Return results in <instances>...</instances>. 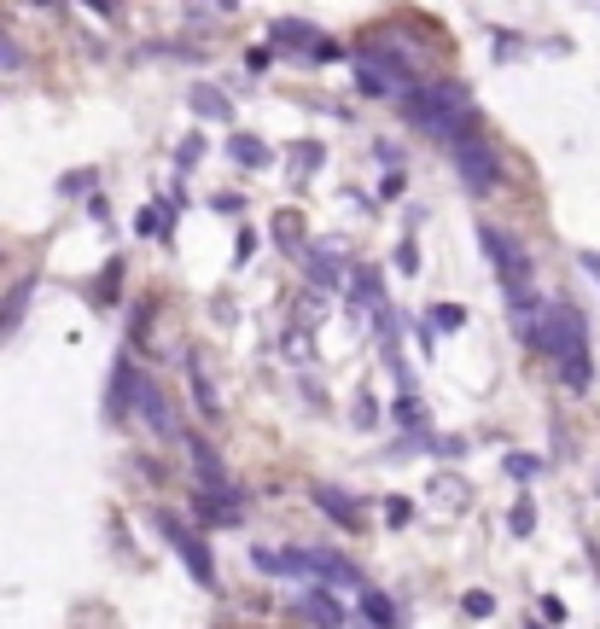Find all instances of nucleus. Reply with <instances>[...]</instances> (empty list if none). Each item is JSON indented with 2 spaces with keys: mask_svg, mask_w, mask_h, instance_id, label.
Masks as SVG:
<instances>
[{
  "mask_svg": "<svg viewBox=\"0 0 600 629\" xmlns=\"http://www.w3.org/2000/svg\"><path fill=\"white\" fill-rule=\"evenodd\" d=\"M402 111H408V123H414V129H426L432 140H449V146H455L461 134L478 129V111H472L467 82H449V76L408 88V94H402Z\"/></svg>",
  "mask_w": 600,
  "mask_h": 629,
  "instance_id": "nucleus-1",
  "label": "nucleus"
},
{
  "mask_svg": "<svg viewBox=\"0 0 600 629\" xmlns=\"http://www.w3.org/2000/svg\"><path fill=\"white\" fill-rule=\"evenodd\" d=\"M542 356H554L560 379L571 391H589L595 362H589V327L577 315V303H548V321H542Z\"/></svg>",
  "mask_w": 600,
  "mask_h": 629,
  "instance_id": "nucleus-2",
  "label": "nucleus"
},
{
  "mask_svg": "<svg viewBox=\"0 0 600 629\" xmlns=\"http://www.w3.org/2000/svg\"><path fill=\"white\" fill-rule=\"evenodd\" d=\"M478 245L490 251V263H496V274H501V292H507V303H519V298H531V257L507 239L501 228H478Z\"/></svg>",
  "mask_w": 600,
  "mask_h": 629,
  "instance_id": "nucleus-3",
  "label": "nucleus"
},
{
  "mask_svg": "<svg viewBox=\"0 0 600 629\" xmlns=\"http://www.w3.org/2000/svg\"><path fill=\"white\" fill-rule=\"evenodd\" d=\"M449 152H455V164H461V181H467L472 193H496V187H501V158L490 152V140H484L478 129L461 134Z\"/></svg>",
  "mask_w": 600,
  "mask_h": 629,
  "instance_id": "nucleus-4",
  "label": "nucleus"
},
{
  "mask_svg": "<svg viewBox=\"0 0 600 629\" xmlns=\"http://www.w3.org/2000/svg\"><path fill=\"white\" fill-rule=\"evenodd\" d=\"M158 530L175 542V554H181V565L193 571V583H199V589H216V560H210V542H204V536H193V530L181 525L175 513H158Z\"/></svg>",
  "mask_w": 600,
  "mask_h": 629,
  "instance_id": "nucleus-5",
  "label": "nucleus"
},
{
  "mask_svg": "<svg viewBox=\"0 0 600 629\" xmlns=\"http://www.w3.org/2000/svg\"><path fill=\"white\" fill-rule=\"evenodd\" d=\"M187 461H193V478H199V496H216V501H245L228 484V466L216 455V443L210 437H187Z\"/></svg>",
  "mask_w": 600,
  "mask_h": 629,
  "instance_id": "nucleus-6",
  "label": "nucleus"
},
{
  "mask_svg": "<svg viewBox=\"0 0 600 629\" xmlns=\"http://www.w3.org/2000/svg\"><path fill=\"white\" fill-rule=\"evenodd\" d=\"M134 414L158 431V437H181V414H175V402L164 397V385H152V379H140V391H134Z\"/></svg>",
  "mask_w": 600,
  "mask_h": 629,
  "instance_id": "nucleus-7",
  "label": "nucleus"
},
{
  "mask_svg": "<svg viewBox=\"0 0 600 629\" xmlns=\"http://www.w3.org/2000/svg\"><path fill=\"white\" fill-rule=\"evenodd\" d=\"M303 554H309V583H344V589H362L367 595V577L344 554H333V548H303Z\"/></svg>",
  "mask_w": 600,
  "mask_h": 629,
  "instance_id": "nucleus-8",
  "label": "nucleus"
},
{
  "mask_svg": "<svg viewBox=\"0 0 600 629\" xmlns=\"http://www.w3.org/2000/svg\"><path fill=\"white\" fill-rule=\"evenodd\" d=\"M134 391H140V373H134V362L123 356V362L111 367V391H105V420H129V414H134Z\"/></svg>",
  "mask_w": 600,
  "mask_h": 629,
  "instance_id": "nucleus-9",
  "label": "nucleus"
},
{
  "mask_svg": "<svg viewBox=\"0 0 600 629\" xmlns=\"http://www.w3.org/2000/svg\"><path fill=\"white\" fill-rule=\"evenodd\" d=\"M315 507H321V513H327L338 530H350V536H356V530H367V513H362L350 496H344V490H333V484H327V490H315Z\"/></svg>",
  "mask_w": 600,
  "mask_h": 629,
  "instance_id": "nucleus-10",
  "label": "nucleus"
},
{
  "mask_svg": "<svg viewBox=\"0 0 600 629\" xmlns=\"http://www.w3.org/2000/svg\"><path fill=\"white\" fill-rule=\"evenodd\" d=\"M187 105L199 111L204 123H234V100H228L216 82H193V88H187Z\"/></svg>",
  "mask_w": 600,
  "mask_h": 629,
  "instance_id": "nucleus-11",
  "label": "nucleus"
},
{
  "mask_svg": "<svg viewBox=\"0 0 600 629\" xmlns=\"http://www.w3.org/2000/svg\"><path fill=\"white\" fill-rule=\"evenodd\" d=\"M303 612H309L321 629H338V624H344V612H338V600L327 595V583H309V589H303Z\"/></svg>",
  "mask_w": 600,
  "mask_h": 629,
  "instance_id": "nucleus-12",
  "label": "nucleus"
},
{
  "mask_svg": "<svg viewBox=\"0 0 600 629\" xmlns=\"http://www.w3.org/2000/svg\"><path fill=\"white\" fill-rule=\"evenodd\" d=\"M228 158L245 164V169H268V164H274V146L257 140V134H234V140H228Z\"/></svg>",
  "mask_w": 600,
  "mask_h": 629,
  "instance_id": "nucleus-13",
  "label": "nucleus"
},
{
  "mask_svg": "<svg viewBox=\"0 0 600 629\" xmlns=\"http://www.w3.org/2000/svg\"><path fill=\"white\" fill-rule=\"evenodd\" d=\"M187 379H193V402H199L204 420H216L222 414V397H216V385H210V373H204L199 356H187Z\"/></svg>",
  "mask_w": 600,
  "mask_h": 629,
  "instance_id": "nucleus-14",
  "label": "nucleus"
},
{
  "mask_svg": "<svg viewBox=\"0 0 600 629\" xmlns=\"http://www.w3.org/2000/svg\"><path fill=\"white\" fill-rule=\"evenodd\" d=\"M303 251H309V280H315V286H338V280H344L333 245H303Z\"/></svg>",
  "mask_w": 600,
  "mask_h": 629,
  "instance_id": "nucleus-15",
  "label": "nucleus"
},
{
  "mask_svg": "<svg viewBox=\"0 0 600 629\" xmlns=\"http://www.w3.org/2000/svg\"><path fill=\"white\" fill-rule=\"evenodd\" d=\"M315 41H321V35H315V24H303V18H280V24H274V47H303V53H309Z\"/></svg>",
  "mask_w": 600,
  "mask_h": 629,
  "instance_id": "nucleus-16",
  "label": "nucleus"
},
{
  "mask_svg": "<svg viewBox=\"0 0 600 629\" xmlns=\"http://www.w3.org/2000/svg\"><path fill=\"white\" fill-rule=\"evenodd\" d=\"M362 618H367L373 629H391V624H397V606H391V595L367 589V595H362Z\"/></svg>",
  "mask_w": 600,
  "mask_h": 629,
  "instance_id": "nucleus-17",
  "label": "nucleus"
},
{
  "mask_svg": "<svg viewBox=\"0 0 600 629\" xmlns=\"http://www.w3.org/2000/svg\"><path fill=\"white\" fill-rule=\"evenodd\" d=\"M164 204H140V216H134V233H140V239H158V233H164Z\"/></svg>",
  "mask_w": 600,
  "mask_h": 629,
  "instance_id": "nucleus-18",
  "label": "nucleus"
},
{
  "mask_svg": "<svg viewBox=\"0 0 600 629\" xmlns=\"http://www.w3.org/2000/svg\"><path fill=\"white\" fill-rule=\"evenodd\" d=\"M507 530H513V536H531V530H536V507H531V496L513 501V513H507Z\"/></svg>",
  "mask_w": 600,
  "mask_h": 629,
  "instance_id": "nucleus-19",
  "label": "nucleus"
},
{
  "mask_svg": "<svg viewBox=\"0 0 600 629\" xmlns=\"http://www.w3.org/2000/svg\"><path fill=\"white\" fill-rule=\"evenodd\" d=\"M274 239H280V245H303V222H298V210H280V216H274Z\"/></svg>",
  "mask_w": 600,
  "mask_h": 629,
  "instance_id": "nucleus-20",
  "label": "nucleus"
},
{
  "mask_svg": "<svg viewBox=\"0 0 600 629\" xmlns=\"http://www.w3.org/2000/svg\"><path fill=\"white\" fill-rule=\"evenodd\" d=\"M280 350H286V362H292V367L315 362V356H309V350H315V344H309V332H286V344H280Z\"/></svg>",
  "mask_w": 600,
  "mask_h": 629,
  "instance_id": "nucleus-21",
  "label": "nucleus"
},
{
  "mask_svg": "<svg viewBox=\"0 0 600 629\" xmlns=\"http://www.w3.org/2000/svg\"><path fill=\"white\" fill-rule=\"evenodd\" d=\"M432 321H437L443 332H455L461 321H467V309H461V303H437V309H432Z\"/></svg>",
  "mask_w": 600,
  "mask_h": 629,
  "instance_id": "nucleus-22",
  "label": "nucleus"
},
{
  "mask_svg": "<svg viewBox=\"0 0 600 629\" xmlns=\"http://www.w3.org/2000/svg\"><path fill=\"white\" fill-rule=\"evenodd\" d=\"M199 158H204V140H199V134H187V140L175 146V164H181V169H193Z\"/></svg>",
  "mask_w": 600,
  "mask_h": 629,
  "instance_id": "nucleus-23",
  "label": "nucleus"
},
{
  "mask_svg": "<svg viewBox=\"0 0 600 629\" xmlns=\"http://www.w3.org/2000/svg\"><path fill=\"white\" fill-rule=\"evenodd\" d=\"M6 70H24V53H18V41H12V35L0 30V76H6Z\"/></svg>",
  "mask_w": 600,
  "mask_h": 629,
  "instance_id": "nucleus-24",
  "label": "nucleus"
},
{
  "mask_svg": "<svg viewBox=\"0 0 600 629\" xmlns=\"http://www.w3.org/2000/svg\"><path fill=\"white\" fill-rule=\"evenodd\" d=\"M507 472H513V478H536V472H542V461H531V455H507Z\"/></svg>",
  "mask_w": 600,
  "mask_h": 629,
  "instance_id": "nucleus-25",
  "label": "nucleus"
},
{
  "mask_svg": "<svg viewBox=\"0 0 600 629\" xmlns=\"http://www.w3.org/2000/svg\"><path fill=\"white\" fill-rule=\"evenodd\" d=\"M292 164H303V175H309V169L321 164V146H315V140H303V146H292Z\"/></svg>",
  "mask_w": 600,
  "mask_h": 629,
  "instance_id": "nucleus-26",
  "label": "nucleus"
},
{
  "mask_svg": "<svg viewBox=\"0 0 600 629\" xmlns=\"http://www.w3.org/2000/svg\"><path fill=\"white\" fill-rule=\"evenodd\" d=\"M88 187H94V169H82V175H65V181H59V193H88Z\"/></svg>",
  "mask_w": 600,
  "mask_h": 629,
  "instance_id": "nucleus-27",
  "label": "nucleus"
},
{
  "mask_svg": "<svg viewBox=\"0 0 600 629\" xmlns=\"http://www.w3.org/2000/svg\"><path fill=\"white\" fill-rule=\"evenodd\" d=\"M461 606H467L472 618H490V612H496V600H490V595H467Z\"/></svg>",
  "mask_w": 600,
  "mask_h": 629,
  "instance_id": "nucleus-28",
  "label": "nucleus"
},
{
  "mask_svg": "<svg viewBox=\"0 0 600 629\" xmlns=\"http://www.w3.org/2000/svg\"><path fill=\"white\" fill-rule=\"evenodd\" d=\"M577 263H583V274L600 286V251H577Z\"/></svg>",
  "mask_w": 600,
  "mask_h": 629,
  "instance_id": "nucleus-29",
  "label": "nucleus"
},
{
  "mask_svg": "<svg viewBox=\"0 0 600 629\" xmlns=\"http://www.w3.org/2000/svg\"><path fill=\"white\" fill-rule=\"evenodd\" d=\"M338 53H344V47H338V41H327V35H321V41L309 47V59H338Z\"/></svg>",
  "mask_w": 600,
  "mask_h": 629,
  "instance_id": "nucleus-30",
  "label": "nucleus"
},
{
  "mask_svg": "<svg viewBox=\"0 0 600 629\" xmlns=\"http://www.w3.org/2000/svg\"><path fill=\"white\" fill-rule=\"evenodd\" d=\"M531 629H542V624H531Z\"/></svg>",
  "mask_w": 600,
  "mask_h": 629,
  "instance_id": "nucleus-31",
  "label": "nucleus"
}]
</instances>
